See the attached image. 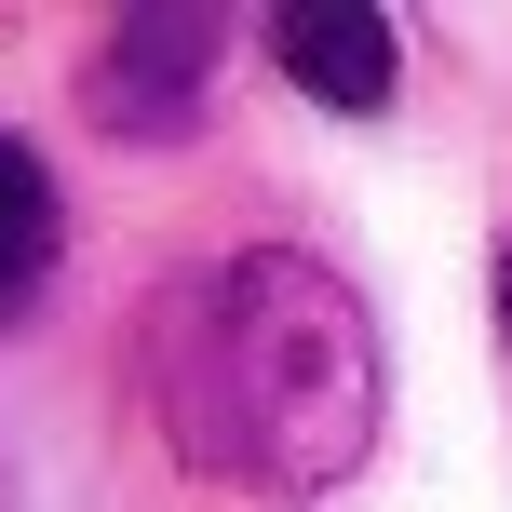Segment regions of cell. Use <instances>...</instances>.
I'll use <instances>...</instances> for the list:
<instances>
[{"label": "cell", "mask_w": 512, "mask_h": 512, "mask_svg": "<svg viewBox=\"0 0 512 512\" xmlns=\"http://www.w3.org/2000/svg\"><path fill=\"white\" fill-rule=\"evenodd\" d=\"M216 54H230V27L216 14H122L95 41V68H81V108H95V135H189L216 95Z\"/></svg>", "instance_id": "2"}, {"label": "cell", "mask_w": 512, "mask_h": 512, "mask_svg": "<svg viewBox=\"0 0 512 512\" xmlns=\"http://www.w3.org/2000/svg\"><path fill=\"white\" fill-rule=\"evenodd\" d=\"M54 256H68V203H54L41 149L27 135H0V310H27L54 283Z\"/></svg>", "instance_id": "4"}, {"label": "cell", "mask_w": 512, "mask_h": 512, "mask_svg": "<svg viewBox=\"0 0 512 512\" xmlns=\"http://www.w3.org/2000/svg\"><path fill=\"white\" fill-rule=\"evenodd\" d=\"M378 391V310L297 243L203 256L149 310V405L203 486L324 499L378 445Z\"/></svg>", "instance_id": "1"}, {"label": "cell", "mask_w": 512, "mask_h": 512, "mask_svg": "<svg viewBox=\"0 0 512 512\" xmlns=\"http://www.w3.org/2000/svg\"><path fill=\"white\" fill-rule=\"evenodd\" d=\"M499 337H512V243H499Z\"/></svg>", "instance_id": "5"}, {"label": "cell", "mask_w": 512, "mask_h": 512, "mask_svg": "<svg viewBox=\"0 0 512 512\" xmlns=\"http://www.w3.org/2000/svg\"><path fill=\"white\" fill-rule=\"evenodd\" d=\"M270 54H283V81H297L310 108H391V68H405L378 0H283Z\"/></svg>", "instance_id": "3"}]
</instances>
